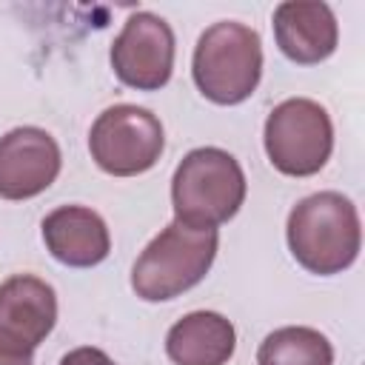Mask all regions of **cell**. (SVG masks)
<instances>
[{
    "mask_svg": "<svg viewBox=\"0 0 365 365\" xmlns=\"http://www.w3.org/2000/svg\"><path fill=\"white\" fill-rule=\"evenodd\" d=\"M265 154L279 174L311 177L334 151V125L328 111L308 97H291L274 106L265 120Z\"/></svg>",
    "mask_w": 365,
    "mask_h": 365,
    "instance_id": "5",
    "label": "cell"
},
{
    "mask_svg": "<svg viewBox=\"0 0 365 365\" xmlns=\"http://www.w3.org/2000/svg\"><path fill=\"white\" fill-rule=\"evenodd\" d=\"M63 157L57 140L37 125H20L0 137V197L31 200L60 174Z\"/></svg>",
    "mask_w": 365,
    "mask_h": 365,
    "instance_id": "9",
    "label": "cell"
},
{
    "mask_svg": "<svg viewBox=\"0 0 365 365\" xmlns=\"http://www.w3.org/2000/svg\"><path fill=\"white\" fill-rule=\"evenodd\" d=\"M57 294L34 274H14L0 282V345L14 354L34 348L54 331Z\"/></svg>",
    "mask_w": 365,
    "mask_h": 365,
    "instance_id": "8",
    "label": "cell"
},
{
    "mask_svg": "<svg viewBox=\"0 0 365 365\" xmlns=\"http://www.w3.org/2000/svg\"><path fill=\"white\" fill-rule=\"evenodd\" d=\"M245 202V174L240 163L217 148L188 151L171 177L174 220L188 228H217L228 222Z\"/></svg>",
    "mask_w": 365,
    "mask_h": 365,
    "instance_id": "2",
    "label": "cell"
},
{
    "mask_svg": "<svg viewBox=\"0 0 365 365\" xmlns=\"http://www.w3.org/2000/svg\"><path fill=\"white\" fill-rule=\"evenodd\" d=\"M191 74L202 97L217 106H237L248 100L262 77L259 34L237 20L208 26L197 40Z\"/></svg>",
    "mask_w": 365,
    "mask_h": 365,
    "instance_id": "4",
    "label": "cell"
},
{
    "mask_svg": "<svg viewBox=\"0 0 365 365\" xmlns=\"http://www.w3.org/2000/svg\"><path fill=\"white\" fill-rule=\"evenodd\" d=\"M294 259L319 277L339 274L354 265L362 245L356 205L339 191H317L302 197L285 225Z\"/></svg>",
    "mask_w": 365,
    "mask_h": 365,
    "instance_id": "1",
    "label": "cell"
},
{
    "mask_svg": "<svg viewBox=\"0 0 365 365\" xmlns=\"http://www.w3.org/2000/svg\"><path fill=\"white\" fill-rule=\"evenodd\" d=\"M117 80L137 91H157L174 71V31L154 11H134L111 43Z\"/></svg>",
    "mask_w": 365,
    "mask_h": 365,
    "instance_id": "7",
    "label": "cell"
},
{
    "mask_svg": "<svg viewBox=\"0 0 365 365\" xmlns=\"http://www.w3.org/2000/svg\"><path fill=\"white\" fill-rule=\"evenodd\" d=\"M274 40L291 63L314 66L336 51L339 26L328 3L288 0L274 9Z\"/></svg>",
    "mask_w": 365,
    "mask_h": 365,
    "instance_id": "10",
    "label": "cell"
},
{
    "mask_svg": "<svg viewBox=\"0 0 365 365\" xmlns=\"http://www.w3.org/2000/svg\"><path fill=\"white\" fill-rule=\"evenodd\" d=\"M217 228H188L168 222L137 257L131 288L145 302H165L205 279L217 257Z\"/></svg>",
    "mask_w": 365,
    "mask_h": 365,
    "instance_id": "3",
    "label": "cell"
},
{
    "mask_svg": "<svg viewBox=\"0 0 365 365\" xmlns=\"http://www.w3.org/2000/svg\"><path fill=\"white\" fill-rule=\"evenodd\" d=\"M40 228L48 254L68 268L100 265L111 251L106 220L86 205H60L46 214Z\"/></svg>",
    "mask_w": 365,
    "mask_h": 365,
    "instance_id": "11",
    "label": "cell"
},
{
    "mask_svg": "<svg viewBox=\"0 0 365 365\" xmlns=\"http://www.w3.org/2000/svg\"><path fill=\"white\" fill-rule=\"evenodd\" d=\"M60 365H117L106 351H100V348H94V345H80V348H74V351H68L63 359H60Z\"/></svg>",
    "mask_w": 365,
    "mask_h": 365,
    "instance_id": "14",
    "label": "cell"
},
{
    "mask_svg": "<svg viewBox=\"0 0 365 365\" xmlns=\"http://www.w3.org/2000/svg\"><path fill=\"white\" fill-rule=\"evenodd\" d=\"M163 148L165 134L160 117L131 103L106 108L88 131L91 160L111 177H137L154 168Z\"/></svg>",
    "mask_w": 365,
    "mask_h": 365,
    "instance_id": "6",
    "label": "cell"
},
{
    "mask_svg": "<svg viewBox=\"0 0 365 365\" xmlns=\"http://www.w3.org/2000/svg\"><path fill=\"white\" fill-rule=\"evenodd\" d=\"M234 348L237 331L217 311H191L165 334V354L174 365H225Z\"/></svg>",
    "mask_w": 365,
    "mask_h": 365,
    "instance_id": "12",
    "label": "cell"
},
{
    "mask_svg": "<svg viewBox=\"0 0 365 365\" xmlns=\"http://www.w3.org/2000/svg\"><path fill=\"white\" fill-rule=\"evenodd\" d=\"M257 365H334V348L317 328L285 325L259 342Z\"/></svg>",
    "mask_w": 365,
    "mask_h": 365,
    "instance_id": "13",
    "label": "cell"
},
{
    "mask_svg": "<svg viewBox=\"0 0 365 365\" xmlns=\"http://www.w3.org/2000/svg\"><path fill=\"white\" fill-rule=\"evenodd\" d=\"M0 365H31V356L29 354H14V351L0 345Z\"/></svg>",
    "mask_w": 365,
    "mask_h": 365,
    "instance_id": "15",
    "label": "cell"
}]
</instances>
